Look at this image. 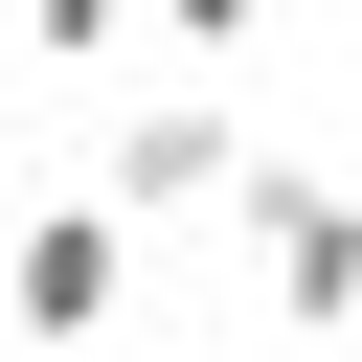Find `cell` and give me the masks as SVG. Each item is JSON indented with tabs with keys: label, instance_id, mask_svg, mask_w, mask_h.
Masks as SVG:
<instances>
[{
	"label": "cell",
	"instance_id": "obj_1",
	"mask_svg": "<svg viewBox=\"0 0 362 362\" xmlns=\"http://www.w3.org/2000/svg\"><path fill=\"white\" fill-rule=\"evenodd\" d=\"M113 294H136V226H113L90 181H68V204H0V317H23L45 362H90V339H113Z\"/></svg>",
	"mask_w": 362,
	"mask_h": 362
},
{
	"label": "cell",
	"instance_id": "obj_2",
	"mask_svg": "<svg viewBox=\"0 0 362 362\" xmlns=\"http://www.w3.org/2000/svg\"><path fill=\"white\" fill-rule=\"evenodd\" d=\"M226 204H249V272H272V317H294V339H339V317H362V204H339V181H294V158H249Z\"/></svg>",
	"mask_w": 362,
	"mask_h": 362
},
{
	"label": "cell",
	"instance_id": "obj_3",
	"mask_svg": "<svg viewBox=\"0 0 362 362\" xmlns=\"http://www.w3.org/2000/svg\"><path fill=\"white\" fill-rule=\"evenodd\" d=\"M226 181H249L226 90H158V113H113V158H90V204H113V226H204Z\"/></svg>",
	"mask_w": 362,
	"mask_h": 362
},
{
	"label": "cell",
	"instance_id": "obj_4",
	"mask_svg": "<svg viewBox=\"0 0 362 362\" xmlns=\"http://www.w3.org/2000/svg\"><path fill=\"white\" fill-rule=\"evenodd\" d=\"M23 45H45V68H113V45H136V0H23Z\"/></svg>",
	"mask_w": 362,
	"mask_h": 362
},
{
	"label": "cell",
	"instance_id": "obj_5",
	"mask_svg": "<svg viewBox=\"0 0 362 362\" xmlns=\"http://www.w3.org/2000/svg\"><path fill=\"white\" fill-rule=\"evenodd\" d=\"M136 23H181V45H249V23H272V0H136Z\"/></svg>",
	"mask_w": 362,
	"mask_h": 362
}]
</instances>
